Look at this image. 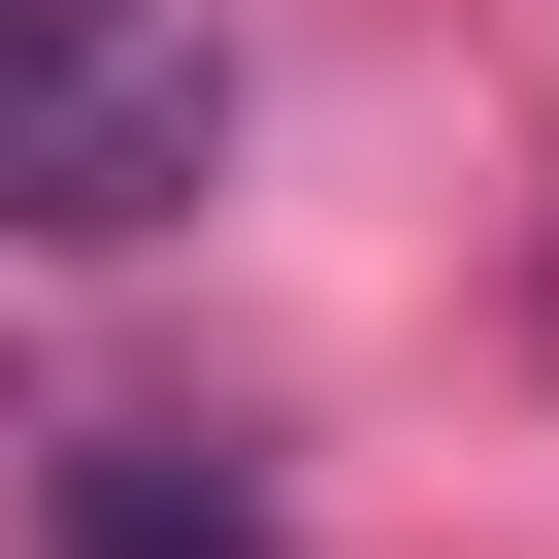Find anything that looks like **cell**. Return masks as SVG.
I'll use <instances>...</instances> for the list:
<instances>
[{
	"instance_id": "obj_1",
	"label": "cell",
	"mask_w": 559,
	"mask_h": 559,
	"mask_svg": "<svg viewBox=\"0 0 559 559\" xmlns=\"http://www.w3.org/2000/svg\"><path fill=\"white\" fill-rule=\"evenodd\" d=\"M198 165H230V0H0V230L34 263L198 230Z\"/></svg>"
},
{
	"instance_id": "obj_2",
	"label": "cell",
	"mask_w": 559,
	"mask_h": 559,
	"mask_svg": "<svg viewBox=\"0 0 559 559\" xmlns=\"http://www.w3.org/2000/svg\"><path fill=\"white\" fill-rule=\"evenodd\" d=\"M67 559H263V493H230L198 428H99V461H67Z\"/></svg>"
}]
</instances>
